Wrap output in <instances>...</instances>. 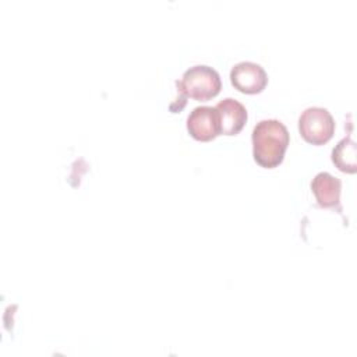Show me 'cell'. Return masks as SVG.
<instances>
[{
  "label": "cell",
  "instance_id": "cell-6",
  "mask_svg": "<svg viewBox=\"0 0 357 357\" xmlns=\"http://www.w3.org/2000/svg\"><path fill=\"white\" fill-rule=\"evenodd\" d=\"M215 107L219 114L220 134L236 135L243 130L247 121V110L238 100L226 98L220 100Z\"/></svg>",
  "mask_w": 357,
  "mask_h": 357
},
{
  "label": "cell",
  "instance_id": "cell-7",
  "mask_svg": "<svg viewBox=\"0 0 357 357\" xmlns=\"http://www.w3.org/2000/svg\"><path fill=\"white\" fill-rule=\"evenodd\" d=\"M311 190L318 201V205L324 208H331L339 204L342 183L337 177L328 172L318 173L311 181Z\"/></svg>",
  "mask_w": 357,
  "mask_h": 357
},
{
  "label": "cell",
  "instance_id": "cell-2",
  "mask_svg": "<svg viewBox=\"0 0 357 357\" xmlns=\"http://www.w3.org/2000/svg\"><path fill=\"white\" fill-rule=\"evenodd\" d=\"M176 84L183 96H190L197 100H208L216 96L222 88L218 71L204 64L185 70L181 81H177Z\"/></svg>",
  "mask_w": 357,
  "mask_h": 357
},
{
  "label": "cell",
  "instance_id": "cell-5",
  "mask_svg": "<svg viewBox=\"0 0 357 357\" xmlns=\"http://www.w3.org/2000/svg\"><path fill=\"white\" fill-rule=\"evenodd\" d=\"M187 130L198 141H211L220 134L219 114L216 107L198 106L187 117Z\"/></svg>",
  "mask_w": 357,
  "mask_h": 357
},
{
  "label": "cell",
  "instance_id": "cell-4",
  "mask_svg": "<svg viewBox=\"0 0 357 357\" xmlns=\"http://www.w3.org/2000/svg\"><path fill=\"white\" fill-rule=\"evenodd\" d=\"M230 81L236 89L244 93H258L268 84L265 70L252 61H241L233 66Z\"/></svg>",
  "mask_w": 357,
  "mask_h": 357
},
{
  "label": "cell",
  "instance_id": "cell-8",
  "mask_svg": "<svg viewBox=\"0 0 357 357\" xmlns=\"http://www.w3.org/2000/svg\"><path fill=\"white\" fill-rule=\"evenodd\" d=\"M332 162L336 167L344 173H356V144L350 137H346L337 142L332 151Z\"/></svg>",
  "mask_w": 357,
  "mask_h": 357
},
{
  "label": "cell",
  "instance_id": "cell-1",
  "mask_svg": "<svg viewBox=\"0 0 357 357\" xmlns=\"http://www.w3.org/2000/svg\"><path fill=\"white\" fill-rule=\"evenodd\" d=\"M290 137L286 126L275 119L261 120L252 130V155L266 169L282 163Z\"/></svg>",
  "mask_w": 357,
  "mask_h": 357
},
{
  "label": "cell",
  "instance_id": "cell-3",
  "mask_svg": "<svg viewBox=\"0 0 357 357\" xmlns=\"http://www.w3.org/2000/svg\"><path fill=\"white\" fill-rule=\"evenodd\" d=\"M298 130L301 137L312 144H326L335 132V120L325 107L312 106L305 109L298 119Z\"/></svg>",
  "mask_w": 357,
  "mask_h": 357
}]
</instances>
